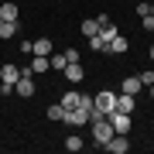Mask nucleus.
I'll use <instances>...</instances> for the list:
<instances>
[{"label":"nucleus","instance_id":"1","mask_svg":"<svg viewBox=\"0 0 154 154\" xmlns=\"http://www.w3.org/2000/svg\"><path fill=\"white\" fill-rule=\"evenodd\" d=\"M89 134H93V140L99 144V147H103L106 140L113 137V123H110V116H93V120H89Z\"/></svg>","mask_w":154,"mask_h":154},{"label":"nucleus","instance_id":"2","mask_svg":"<svg viewBox=\"0 0 154 154\" xmlns=\"http://www.w3.org/2000/svg\"><path fill=\"white\" fill-rule=\"evenodd\" d=\"M93 106H96L99 116L113 113V110H116V93H113V89H99V93L93 96Z\"/></svg>","mask_w":154,"mask_h":154},{"label":"nucleus","instance_id":"3","mask_svg":"<svg viewBox=\"0 0 154 154\" xmlns=\"http://www.w3.org/2000/svg\"><path fill=\"white\" fill-rule=\"evenodd\" d=\"M14 93H17V96H24V99H31L34 93H38V89H34V75H31L28 69H24L21 75H17V82H14Z\"/></svg>","mask_w":154,"mask_h":154},{"label":"nucleus","instance_id":"4","mask_svg":"<svg viewBox=\"0 0 154 154\" xmlns=\"http://www.w3.org/2000/svg\"><path fill=\"white\" fill-rule=\"evenodd\" d=\"M106 116H110V123H113V130H116V134H130V127H134L130 113H120V110H113V113H106Z\"/></svg>","mask_w":154,"mask_h":154},{"label":"nucleus","instance_id":"5","mask_svg":"<svg viewBox=\"0 0 154 154\" xmlns=\"http://www.w3.org/2000/svg\"><path fill=\"white\" fill-rule=\"evenodd\" d=\"M103 147L110 151V154H127V151H130V140H127V134H113Z\"/></svg>","mask_w":154,"mask_h":154},{"label":"nucleus","instance_id":"6","mask_svg":"<svg viewBox=\"0 0 154 154\" xmlns=\"http://www.w3.org/2000/svg\"><path fill=\"white\" fill-rule=\"evenodd\" d=\"M62 123H69L72 130H79V127H86V123H89V113H82L79 106H75V110H65V120H62Z\"/></svg>","mask_w":154,"mask_h":154},{"label":"nucleus","instance_id":"7","mask_svg":"<svg viewBox=\"0 0 154 154\" xmlns=\"http://www.w3.org/2000/svg\"><path fill=\"white\" fill-rule=\"evenodd\" d=\"M62 72H65V79H69L72 86H75V82H82V79H86V69H82V62H69V65L62 69Z\"/></svg>","mask_w":154,"mask_h":154},{"label":"nucleus","instance_id":"8","mask_svg":"<svg viewBox=\"0 0 154 154\" xmlns=\"http://www.w3.org/2000/svg\"><path fill=\"white\" fill-rule=\"evenodd\" d=\"M48 69H51L48 55H31V62H28V72H31V75H41V72H48Z\"/></svg>","mask_w":154,"mask_h":154},{"label":"nucleus","instance_id":"9","mask_svg":"<svg viewBox=\"0 0 154 154\" xmlns=\"http://www.w3.org/2000/svg\"><path fill=\"white\" fill-rule=\"evenodd\" d=\"M116 110H120V113H130V116H134V110H137L134 96H130V93H116Z\"/></svg>","mask_w":154,"mask_h":154},{"label":"nucleus","instance_id":"10","mask_svg":"<svg viewBox=\"0 0 154 154\" xmlns=\"http://www.w3.org/2000/svg\"><path fill=\"white\" fill-rule=\"evenodd\" d=\"M144 89V82H140V75H127L123 82H120V93H130V96H137Z\"/></svg>","mask_w":154,"mask_h":154},{"label":"nucleus","instance_id":"11","mask_svg":"<svg viewBox=\"0 0 154 154\" xmlns=\"http://www.w3.org/2000/svg\"><path fill=\"white\" fill-rule=\"evenodd\" d=\"M24 69H17V65H11V62H7V65H0V82H17V75H21Z\"/></svg>","mask_w":154,"mask_h":154},{"label":"nucleus","instance_id":"12","mask_svg":"<svg viewBox=\"0 0 154 154\" xmlns=\"http://www.w3.org/2000/svg\"><path fill=\"white\" fill-rule=\"evenodd\" d=\"M110 51L113 55H127V51H130V41H127L123 34H113L110 38Z\"/></svg>","mask_w":154,"mask_h":154},{"label":"nucleus","instance_id":"13","mask_svg":"<svg viewBox=\"0 0 154 154\" xmlns=\"http://www.w3.org/2000/svg\"><path fill=\"white\" fill-rule=\"evenodd\" d=\"M17 17H21V7L17 4H11V0L0 4V21H17Z\"/></svg>","mask_w":154,"mask_h":154},{"label":"nucleus","instance_id":"14","mask_svg":"<svg viewBox=\"0 0 154 154\" xmlns=\"http://www.w3.org/2000/svg\"><path fill=\"white\" fill-rule=\"evenodd\" d=\"M31 55H51V38H34L31 41Z\"/></svg>","mask_w":154,"mask_h":154},{"label":"nucleus","instance_id":"15","mask_svg":"<svg viewBox=\"0 0 154 154\" xmlns=\"http://www.w3.org/2000/svg\"><path fill=\"white\" fill-rule=\"evenodd\" d=\"M79 99H82V93H79V89H69V93L62 96V106H65V110H75Z\"/></svg>","mask_w":154,"mask_h":154},{"label":"nucleus","instance_id":"16","mask_svg":"<svg viewBox=\"0 0 154 154\" xmlns=\"http://www.w3.org/2000/svg\"><path fill=\"white\" fill-rule=\"evenodd\" d=\"M89 48L93 51H110V41H106L103 34H93V38H89Z\"/></svg>","mask_w":154,"mask_h":154},{"label":"nucleus","instance_id":"17","mask_svg":"<svg viewBox=\"0 0 154 154\" xmlns=\"http://www.w3.org/2000/svg\"><path fill=\"white\" fill-rule=\"evenodd\" d=\"M45 116H48V120H55V123H58V120H65V106H62V103H51Z\"/></svg>","mask_w":154,"mask_h":154},{"label":"nucleus","instance_id":"18","mask_svg":"<svg viewBox=\"0 0 154 154\" xmlns=\"http://www.w3.org/2000/svg\"><path fill=\"white\" fill-rule=\"evenodd\" d=\"M17 34V21H0V38H14Z\"/></svg>","mask_w":154,"mask_h":154},{"label":"nucleus","instance_id":"19","mask_svg":"<svg viewBox=\"0 0 154 154\" xmlns=\"http://www.w3.org/2000/svg\"><path fill=\"white\" fill-rule=\"evenodd\" d=\"M65 151H72V154L82 151V137H79V134H69V137H65Z\"/></svg>","mask_w":154,"mask_h":154},{"label":"nucleus","instance_id":"20","mask_svg":"<svg viewBox=\"0 0 154 154\" xmlns=\"http://www.w3.org/2000/svg\"><path fill=\"white\" fill-rule=\"evenodd\" d=\"M82 34H86V38L99 34V21H96V17H93V21H82Z\"/></svg>","mask_w":154,"mask_h":154},{"label":"nucleus","instance_id":"21","mask_svg":"<svg viewBox=\"0 0 154 154\" xmlns=\"http://www.w3.org/2000/svg\"><path fill=\"white\" fill-rule=\"evenodd\" d=\"M48 62H51V69H55V72H62V69H65V65H69V62H65V55H55V58H51V55H48Z\"/></svg>","mask_w":154,"mask_h":154},{"label":"nucleus","instance_id":"22","mask_svg":"<svg viewBox=\"0 0 154 154\" xmlns=\"http://www.w3.org/2000/svg\"><path fill=\"white\" fill-rule=\"evenodd\" d=\"M62 55H65V62H79V48H65Z\"/></svg>","mask_w":154,"mask_h":154},{"label":"nucleus","instance_id":"23","mask_svg":"<svg viewBox=\"0 0 154 154\" xmlns=\"http://www.w3.org/2000/svg\"><path fill=\"white\" fill-rule=\"evenodd\" d=\"M140 24H144V31H154V14H147V17H140Z\"/></svg>","mask_w":154,"mask_h":154},{"label":"nucleus","instance_id":"24","mask_svg":"<svg viewBox=\"0 0 154 154\" xmlns=\"http://www.w3.org/2000/svg\"><path fill=\"white\" fill-rule=\"evenodd\" d=\"M140 82H144V86H151V82H154V72H151V69H147V72H140Z\"/></svg>","mask_w":154,"mask_h":154},{"label":"nucleus","instance_id":"25","mask_svg":"<svg viewBox=\"0 0 154 154\" xmlns=\"http://www.w3.org/2000/svg\"><path fill=\"white\" fill-rule=\"evenodd\" d=\"M151 14V4H137V17H147Z\"/></svg>","mask_w":154,"mask_h":154},{"label":"nucleus","instance_id":"26","mask_svg":"<svg viewBox=\"0 0 154 154\" xmlns=\"http://www.w3.org/2000/svg\"><path fill=\"white\" fill-rule=\"evenodd\" d=\"M147 55H151V62H154V45H151V51H147Z\"/></svg>","mask_w":154,"mask_h":154},{"label":"nucleus","instance_id":"27","mask_svg":"<svg viewBox=\"0 0 154 154\" xmlns=\"http://www.w3.org/2000/svg\"><path fill=\"white\" fill-rule=\"evenodd\" d=\"M151 99H154V82H151Z\"/></svg>","mask_w":154,"mask_h":154},{"label":"nucleus","instance_id":"28","mask_svg":"<svg viewBox=\"0 0 154 154\" xmlns=\"http://www.w3.org/2000/svg\"><path fill=\"white\" fill-rule=\"evenodd\" d=\"M151 14H154V4H151Z\"/></svg>","mask_w":154,"mask_h":154}]
</instances>
